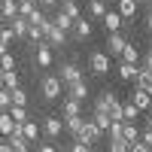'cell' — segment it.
Wrapping results in <instances>:
<instances>
[{
	"label": "cell",
	"mask_w": 152,
	"mask_h": 152,
	"mask_svg": "<svg viewBox=\"0 0 152 152\" xmlns=\"http://www.w3.org/2000/svg\"><path fill=\"white\" fill-rule=\"evenodd\" d=\"M40 94H43V100H49V104L64 94V85H61V79H58L55 73H46L43 79H40Z\"/></svg>",
	"instance_id": "1"
},
{
	"label": "cell",
	"mask_w": 152,
	"mask_h": 152,
	"mask_svg": "<svg viewBox=\"0 0 152 152\" xmlns=\"http://www.w3.org/2000/svg\"><path fill=\"white\" fill-rule=\"evenodd\" d=\"M40 28H43V40H46L49 46H52V49L67 46V37H70V34H64L61 28H55V24H52V18H46V21L40 24Z\"/></svg>",
	"instance_id": "2"
},
{
	"label": "cell",
	"mask_w": 152,
	"mask_h": 152,
	"mask_svg": "<svg viewBox=\"0 0 152 152\" xmlns=\"http://www.w3.org/2000/svg\"><path fill=\"white\" fill-rule=\"evenodd\" d=\"M40 134H46L49 140H58V137L64 134V119L61 116H46L43 125H40Z\"/></svg>",
	"instance_id": "3"
},
{
	"label": "cell",
	"mask_w": 152,
	"mask_h": 152,
	"mask_svg": "<svg viewBox=\"0 0 152 152\" xmlns=\"http://www.w3.org/2000/svg\"><path fill=\"white\" fill-rule=\"evenodd\" d=\"M110 55L107 52H91L88 55V67H91V76H107L110 73Z\"/></svg>",
	"instance_id": "4"
},
{
	"label": "cell",
	"mask_w": 152,
	"mask_h": 152,
	"mask_svg": "<svg viewBox=\"0 0 152 152\" xmlns=\"http://www.w3.org/2000/svg\"><path fill=\"white\" fill-rule=\"evenodd\" d=\"M58 79H61V85H70L76 79H85V76H82V70H79L76 61H64V64L58 67Z\"/></svg>",
	"instance_id": "5"
},
{
	"label": "cell",
	"mask_w": 152,
	"mask_h": 152,
	"mask_svg": "<svg viewBox=\"0 0 152 152\" xmlns=\"http://www.w3.org/2000/svg\"><path fill=\"white\" fill-rule=\"evenodd\" d=\"M100 134H104V131H97V125H94L91 119H85L82 128H79V134H76L73 140H82V143H88V146H94V143L100 140Z\"/></svg>",
	"instance_id": "6"
},
{
	"label": "cell",
	"mask_w": 152,
	"mask_h": 152,
	"mask_svg": "<svg viewBox=\"0 0 152 152\" xmlns=\"http://www.w3.org/2000/svg\"><path fill=\"white\" fill-rule=\"evenodd\" d=\"M64 88H67V97H70V100H79V104H85V97L91 94L85 79H76V82H70V85H64Z\"/></svg>",
	"instance_id": "7"
},
{
	"label": "cell",
	"mask_w": 152,
	"mask_h": 152,
	"mask_svg": "<svg viewBox=\"0 0 152 152\" xmlns=\"http://www.w3.org/2000/svg\"><path fill=\"white\" fill-rule=\"evenodd\" d=\"M34 58H37V64H40L43 70H46V67H52V46H49L46 40H43V43H37V46H34Z\"/></svg>",
	"instance_id": "8"
},
{
	"label": "cell",
	"mask_w": 152,
	"mask_h": 152,
	"mask_svg": "<svg viewBox=\"0 0 152 152\" xmlns=\"http://www.w3.org/2000/svg\"><path fill=\"white\" fill-rule=\"evenodd\" d=\"M119 79H125V82H137V79H140V64H125V61H119Z\"/></svg>",
	"instance_id": "9"
},
{
	"label": "cell",
	"mask_w": 152,
	"mask_h": 152,
	"mask_svg": "<svg viewBox=\"0 0 152 152\" xmlns=\"http://www.w3.org/2000/svg\"><path fill=\"white\" fill-rule=\"evenodd\" d=\"M128 100H131V104H134L137 110H140V113H146V110H149V100H152V94H149V91H143L140 85H134V91H131V97H128Z\"/></svg>",
	"instance_id": "10"
},
{
	"label": "cell",
	"mask_w": 152,
	"mask_h": 152,
	"mask_svg": "<svg viewBox=\"0 0 152 152\" xmlns=\"http://www.w3.org/2000/svg\"><path fill=\"white\" fill-rule=\"evenodd\" d=\"M18 131H21V137L28 143H37L40 140V122H31V119H24L21 125H18Z\"/></svg>",
	"instance_id": "11"
},
{
	"label": "cell",
	"mask_w": 152,
	"mask_h": 152,
	"mask_svg": "<svg viewBox=\"0 0 152 152\" xmlns=\"http://www.w3.org/2000/svg\"><path fill=\"white\" fill-rule=\"evenodd\" d=\"M70 34L76 37V40H88V37H91V18H76L73 21V28H70Z\"/></svg>",
	"instance_id": "12"
},
{
	"label": "cell",
	"mask_w": 152,
	"mask_h": 152,
	"mask_svg": "<svg viewBox=\"0 0 152 152\" xmlns=\"http://www.w3.org/2000/svg\"><path fill=\"white\" fill-rule=\"evenodd\" d=\"M100 21H104V28H107L110 34H119V28L125 24V18L119 15L116 9H107V12H104V18H100Z\"/></svg>",
	"instance_id": "13"
},
{
	"label": "cell",
	"mask_w": 152,
	"mask_h": 152,
	"mask_svg": "<svg viewBox=\"0 0 152 152\" xmlns=\"http://www.w3.org/2000/svg\"><path fill=\"white\" fill-rule=\"evenodd\" d=\"M125 43H128V40H125L122 34H110V40H107V55H110V58H119L122 49H125Z\"/></svg>",
	"instance_id": "14"
},
{
	"label": "cell",
	"mask_w": 152,
	"mask_h": 152,
	"mask_svg": "<svg viewBox=\"0 0 152 152\" xmlns=\"http://www.w3.org/2000/svg\"><path fill=\"white\" fill-rule=\"evenodd\" d=\"M6 143L12 146V152H31V143L21 137V131H18V125H15V131H12L9 137H6Z\"/></svg>",
	"instance_id": "15"
},
{
	"label": "cell",
	"mask_w": 152,
	"mask_h": 152,
	"mask_svg": "<svg viewBox=\"0 0 152 152\" xmlns=\"http://www.w3.org/2000/svg\"><path fill=\"white\" fill-rule=\"evenodd\" d=\"M137 6H140L137 0H119V3H116V12H119L125 21H128V18H134V15H137Z\"/></svg>",
	"instance_id": "16"
},
{
	"label": "cell",
	"mask_w": 152,
	"mask_h": 152,
	"mask_svg": "<svg viewBox=\"0 0 152 152\" xmlns=\"http://www.w3.org/2000/svg\"><path fill=\"white\" fill-rule=\"evenodd\" d=\"M119 61H125V64H140V49H137L134 43H125V49H122Z\"/></svg>",
	"instance_id": "17"
},
{
	"label": "cell",
	"mask_w": 152,
	"mask_h": 152,
	"mask_svg": "<svg viewBox=\"0 0 152 152\" xmlns=\"http://www.w3.org/2000/svg\"><path fill=\"white\" fill-rule=\"evenodd\" d=\"M73 116H82V104L67 97L64 104H61V119H73Z\"/></svg>",
	"instance_id": "18"
},
{
	"label": "cell",
	"mask_w": 152,
	"mask_h": 152,
	"mask_svg": "<svg viewBox=\"0 0 152 152\" xmlns=\"http://www.w3.org/2000/svg\"><path fill=\"white\" fill-rule=\"evenodd\" d=\"M6 24H9V31H12V37H15V40H24V34H28V21H24L21 15H15V18H9Z\"/></svg>",
	"instance_id": "19"
},
{
	"label": "cell",
	"mask_w": 152,
	"mask_h": 152,
	"mask_svg": "<svg viewBox=\"0 0 152 152\" xmlns=\"http://www.w3.org/2000/svg\"><path fill=\"white\" fill-rule=\"evenodd\" d=\"M18 15V0H3V6H0V18L9 21V18H15Z\"/></svg>",
	"instance_id": "20"
},
{
	"label": "cell",
	"mask_w": 152,
	"mask_h": 152,
	"mask_svg": "<svg viewBox=\"0 0 152 152\" xmlns=\"http://www.w3.org/2000/svg\"><path fill=\"white\" fill-rule=\"evenodd\" d=\"M58 3H61V12H64L67 18H73V21H76V18L82 15V12H79V3H76V0H58Z\"/></svg>",
	"instance_id": "21"
},
{
	"label": "cell",
	"mask_w": 152,
	"mask_h": 152,
	"mask_svg": "<svg viewBox=\"0 0 152 152\" xmlns=\"http://www.w3.org/2000/svg\"><path fill=\"white\" fill-rule=\"evenodd\" d=\"M15 125H18V122H12V116H9L6 110H0V134L9 137L12 131H15Z\"/></svg>",
	"instance_id": "22"
},
{
	"label": "cell",
	"mask_w": 152,
	"mask_h": 152,
	"mask_svg": "<svg viewBox=\"0 0 152 152\" xmlns=\"http://www.w3.org/2000/svg\"><path fill=\"white\" fill-rule=\"evenodd\" d=\"M91 122L97 125V131H107V128H110V125H113V119L107 116V113H104V110H91Z\"/></svg>",
	"instance_id": "23"
},
{
	"label": "cell",
	"mask_w": 152,
	"mask_h": 152,
	"mask_svg": "<svg viewBox=\"0 0 152 152\" xmlns=\"http://www.w3.org/2000/svg\"><path fill=\"white\" fill-rule=\"evenodd\" d=\"M0 82H3V88H18L21 85V79H18V70H3V76H0Z\"/></svg>",
	"instance_id": "24"
},
{
	"label": "cell",
	"mask_w": 152,
	"mask_h": 152,
	"mask_svg": "<svg viewBox=\"0 0 152 152\" xmlns=\"http://www.w3.org/2000/svg\"><path fill=\"white\" fill-rule=\"evenodd\" d=\"M24 40H28L31 46L43 43V28H40V24H28V34H24Z\"/></svg>",
	"instance_id": "25"
},
{
	"label": "cell",
	"mask_w": 152,
	"mask_h": 152,
	"mask_svg": "<svg viewBox=\"0 0 152 152\" xmlns=\"http://www.w3.org/2000/svg\"><path fill=\"white\" fill-rule=\"evenodd\" d=\"M137 116H140V110H137L131 100H125L122 104V122H137Z\"/></svg>",
	"instance_id": "26"
},
{
	"label": "cell",
	"mask_w": 152,
	"mask_h": 152,
	"mask_svg": "<svg viewBox=\"0 0 152 152\" xmlns=\"http://www.w3.org/2000/svg\"><path fill=\"white\" fill-rule=\"evenodd\" d=\"M52 24H55V28H61V31H64V34H70V28H73V18H67L64 15V12H55V18H52Z\"/></svg>",
	"instance_id": "27"
},
{
	"label": "cell",
	"mask_w": 152,
	"mask_h": 152,
	"mask_svg": "<svg viewBox=\"0 0 152 152\" xmlns=\"http://www.w3.org/2000/svg\"><path fill=\"white\" fill-rule=\"evenodd\" d=\"M122 137L128 143H134V140H140V131L134 128V122H122Z\"/></svg>",
	"instance_id": "28"
},
{
	"label": "cell",
	"mask_w": 152,
	"mask_h": 152,
	"mask_svg": "<svg viewBox=\"0 0 152 152\" xmlns=\"http://www.w3.org/2000/svg\"><path fill=\"white\" fill-rule=\"evenodd\" d=\"M82 122H85L82 116H73V119H64V131L76 137V134H79V128H82Z\"/></svg>",
	"instance_id": "29"
},
{
	"label": "cell",
	"mask_w": 152,
	"mask_h": 152,
	"mask_svg": "<svg viewBox=\"0 0 152 152\" xmlns=\"http://www.w3.org/2000/svg\"><path fill=\"white\" fill-rule=\"evenodd\" d=\"M6 113L12 116V122H18V125H21L24 119H31V116H28V107H15V104H12V107H9Z\"/></svg>",
	"instance_id": "30"
},
{
	"label": "cell",
	"mask_w": 152,
	"mask_h": 152,
	"mask_svg": "<svg viewBox=\"0 0 152 152\" xmlns=\"http://www.w3.org/2000/svg\"><path fill=\"white\" fill-rule=\"evenodd\" d=\"M128 146H131V143L125 140V137H110V146H107V149H110V152H128Z\"/></svg>",
	"instance_id": "31"
},
{
	"label": "cell",
	"mask_w": 152,
	"mask_h": 152,
	"mask_svg": "<svg viewBox=\"0 0 152 152\" xmlns=\"http://www.w3.org/2000/svg\"><path fill=\"white\" fill-rule=\"evenodd\" d=\"M12 104H15V107H28V91H24V88L18 85V88H12Z\"/></svg>",
	"instance_id": "32"
},
{
	"label": "cell",
	"mask_w": 152,
	"mask_h": 152,
	"mask_svg": "<svg viewBox=\"0 0 152 152\" xmlns=\"http://www.w3.org/2000/svg\"><path fill=\"white\" fill-rule=\"evenodd\" d=\"M0 70H18V61L12 58V52H3V55H0Z\"/></svg>",
	"instance_id": "33"
},
{
	"label": "cell",
	"mask_w": 152,
	"mask_h": 152,
	"mask_svg": "<svg viewBox=\"0 0 152 152\" xmlns=\"http://www.w3.org/2000/svg\"><path fill=\"white\" fill-rule=\"evenodd\" d=\"M88 12H91L94 18H104V12H107V3H100V0H88Z\"/></svg>",
	"instance_id": "34"
},
{
	"label": "cell",
	"mask_w": 152,
	"mask_h": 152,
	"mask_svg": "<svg viewBox=\"0 0 152 152\" xmlns=\"http://www.w3.org/2000/svg\"><path fill=\"white\" fill-rule=\"evenodd\" d=\"M134 85H140L143 91H149V94H152V73H140V79H137Z\"/></svg>",
	"instance_id": "35"
},
{
	"label": "cell",
	"mask_w": 152,
	"mask_h": 152,
	"mask_svg": "<svg viewBox=\"0 0 152 152\" xmlns=\"http://www.w3.org/2000/svg\"><path fill=\"white\" fill-rule=\"evenodd\" d=\"M12 107V94H9V88H0V110H9Z\"/></svg>",
	"instance_id": "36"
},
{
	"label": "cell",
	"mask_w": 152,
	"mask_h": 152,
	"mask_svg": "<svg viewBox=\"0 0 152 152\" xmlns=\"http://www.w3.org/2000/svg\"><path fill=\"white\" fill-rule=\"evenodd\" d=\"M140 70H143V73H152V52L140 55Z\"/></svg>",
	"instance_id": "37"
},
{
	"label": "cell",
	"mask_w": 152,
	"mask_h": 152,
	"mask_svg": "<svg viewBox=\"0 0 152 152\" xmlns=\"http://www.w3.org/2000/svg\"><path fill=\"white\" fill-rule=\"evenodd\" d=\"M70 152H91V146L82 143V140H73V143H70Z\"/></svg>",
	"instance_id": "38"
},
{
	"label": "cell",
	"mask_w": 152,
	"mask_h": 152,
	"mask_svg": "<svg viewBox=\"0 0 152 152\" xmlns=\"http://www.w3.org/2000/svg\"><path fill=\"white\" fill-rule=\"evenodd\" d=\"M128 152H152V149H149V146H146L143 140H134V143L128 146Z\"/></svg>",
	"instance_id": "39"
},
{
	"label": "cell",
	"mask_w": 152,
	"mask_h": 152,
	"mask_svg": "<svg viewBox=\"0 0 152 152\" xmlns=\"http://www.w3.org/2000/svg\"><path fill=\"white\" fill-rule=\"evenodd\" d=\"M140 140H143V143L152 149V128H143V131H140Z\"/></svg>",
	"instance_id": "40"
},
{
	"label": "cell",
	"mask_w": 152,
	"mask_h": 152,
	"mask_svg": "<svg viewBox=\"0 0 152 152\" xmlns=\"http://www.w3.org/2000/svg\"><path fill=\"white\" fill-rule=\"evenodd\" d=\"M40 9H49V6H58V0H34Z\"/></svg>",
	"instance_id": "41"
},
{
	"label": "cell",
	"mask_w": 152,
	"mask_h": 152,
	"mask_svg": "<svg viewBox=\"0 0 152 152\" xmlns=\"http://www.w3.org/2000/svg\"><path fill=\"white\" fill-rule=\"evenodd\" d=\"M37 152H58L52 143H43V146H37Z\"/></svg>",
	"instance_id": "42"
},
{
	"label": "cell",
	"mask_w": 152,
	"mask_h": 152,
	"mask_svg": "<svg viewBox=\"0 0 152 152\" xmlns=\"http://www.w3.org/2000/svg\"><path fill=\"white\" fill-rule=\"evenodd\" d=\"M146 28L152 31V9H146Z\"/></svg>",
	"instance_id": "43"
},
{
	"label": "cell",
	"mask_w": 152,
	"mask_h": 152,
	"mask_svg": "<svg viewBox=\"0 0 152 152\" xmlns=\"http://www.w3.org/2000/svg\"><path fill=\"white\" fill-rule=\"evenodd\" d=\"M143 125H146V128H152V110H146V122H143Z\"/></svg>",
	"instance_id": "44"
},
{
	"label": "cell",
	"mask_w": 152,
	"mask_h": 152,
	"mask_svg": "<svg viewBox=\"0 0 152 152\" xmlns=\"http://www.w3.org/2000/svg\"><path fill=\"white\" fill-rule=\"evenodd\" d=\"M0 152H12V146H9L6 140H0Z\"/></svg>",
	"instance_id": "45"
},
{
	"label": "cell",
	"mask_w": 152,
	"mask_h": 152,
	"mask_svg": "<svg viewBox=\"0 0 152 152\" xmlns=\"http://www.w3.org/2000/svg\"><path fill=\"white\" fill-rule=\"evenodd\" d=\"M146 3H149V9H152V0H146Z\"/></svg>",
	"instance_id": "46"
},
{
	"label": "cell",
	"mask_w": 152,
	"mask_h": 152,
	"mask_svg": "<svg viewBox=\"0 0 152 152\" xmlns=\"http://www.w3.org/2000/svg\"><path fill=\"white\" fill-rule=\"evenodd\" d=\"M149 110H152V100H149Z\"/></svg>",
	"instance_id": "47"
},
{
	"label": "cell",
	"mask_w": 152,
	"mask_h": 152,
	"mask_svg": "<svg viewBox=\"0 0 152 152\" xmlns=\"http://www.w3.org/2000/svg\"><path fill=\"white\" fill-rule=\"evenodd\" d=\"M100 3H107V0H100Z\"/></svg>",
	"instance_id": "48"
},
{
	"label": "cell",
	"mask_w": 152,
	"mask_h": 152,
	"mask_svg": "<svg viewBox=\"0 0 152 152\" xmlns=\"http://www.w3.org/2000/svg\"><path fill=\"white\" fill-rule=\"evenodd\" d=\"M137 3H143V0H137Z\"/></svg>",
	"instance_id": "49"
},
{
	"label": "cell",
	"mask_w": 152,
	"mask_h": 152,
	"mask_svg": "<svg viewBox=\"0 0 152 152\" xmlns=\"http://www.w3.org/2000/svg\"><path fill=\"white\" fill-rule=\"evenodd\" d=\"M0 6H3V0H0Z\"/></svg>",
	"instance_id": "50"
},
{
	"label": "cell",
	"mask_w": 152,
	"mask_h": 152,
	"mask_svg": "<svg viewBox=\"0 0 152 152\" xmlns=\"http://www.w3.org/2000/svg\"><path fill=\"white\" fill-rule=\"evenodd\" d=\"M149 52H152V49H149Z\"/></svg>",
	"instance_id": "51"
}]
</instances>
